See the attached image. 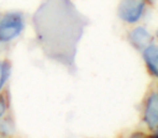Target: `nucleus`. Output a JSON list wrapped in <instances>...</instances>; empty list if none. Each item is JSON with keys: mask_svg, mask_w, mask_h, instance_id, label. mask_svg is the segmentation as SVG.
Instances as JSON below:
<instances>
[{"mask_svg": "<svg viewBox=\"0 0 158 138\" xmlns=\"http://www.w3.org/2000/svg\"><path fill=\"white\" fill-rule=\"evenodd\" d=\"M25 27V15L19 11H10L0 15V43L8 44L16 40Z\"/></svg>", "mask_w": 158, "mask_h": 138, "instance_id": "nucleus-1", "label": "nucleus"}, {"mask_svg": "<svg viewBox=\"0 0 158 138\" xmlns=\"http://www.w3.org/2000/svg\"><path fill=\"white\" fill-rule=\"evenodd\" d=\"M144 0H122L117 9L118 16L127 23H135L143 13Z\"/></svg>", "mask_w": 158, "mask_h": 138, "instance_id": "nucleus-2", "label": "nucleus"}, {"mask_svg": "<svg viewBox=\"0 0 158 138\" xmlns=\"http://www.w3.org/2000/svg\"><path fill=\"white\" fill-rule=\"evenodd\" d=\"M144 120L151 130L158 128V93H153L148 97L144 111Z\"/></svg>", "mask_w": 158, "mask_h": 138, "instance_id": "nucleus-3", "label": "nucleus"}, {"mask_svg": "<svg viewBox=\"0 0 158 138\" xmlns=\"http://www.w3.org/2000/svg\"><path fill=\"white\" fill-rule=\"evenodd\" d=\"M129 39L133 46L137 49H143L150 45L152 42V36L143 27H137L130 32Z\"/></svg>", "mask_w": 158, "mask_h": 138, "instance_id": "nucleus-4", "label": "nucleus"}, {"mask_svg": "<svg viewBox=\"0 0 158 138\" xmlns=\"http://www.w3.org/2000/svg\"><path fill=\"white\" fill-rule=\"evenodd\" d=\"M143 57L148 70L155 77H158V45L150 44L144 49Z\"/></svg>", "mask_w": 158, "mask_h": 138, "instance_id": "nucleus-5", "label": "nucleus"}, {"mask_svg": "<svg viewBox=\"0 0 158 138\" xmlns=\"http://www.w3.org/2000/svg\"><path fill=\"white\" fill-rule=\"evenodd\" d=\"M12 72V66L8 59H0V92L8 84Z\"/></svg>", "mask_w": 158, "mask_h": 138, "instance_id": "nucleus-6", "label": "nucleus"}, {"mask_svg": "<svg viewBox=\"0 0 158 138\" xmlns=\"http://www.w3.org/2000/svg\"><path fill=\"white\" fill-rule=\"evenodd\" d=\"M15 131L14 123L8 117H3L0 119V135L2 136H9Z\"/></svg>", "mask_w": 158, "mask_h": 138, "instance_id": "nucleus-7", "label": "nucleus"}, {"mask_svg": "<svg viewBox=\"0 0 158 138\" xmlns=\"http://www.w3.org/2000/svg\"><path fill=\"white\" fill-rule=\"evenodd\" d=\"M9 111V103L6 95L2 92H0V119L6 117Z\"/></svg>", "mask_w": 158, "mask_h": 138, "instance_id": "nucleus-8", "label": "nucleus"}]
</instances>
